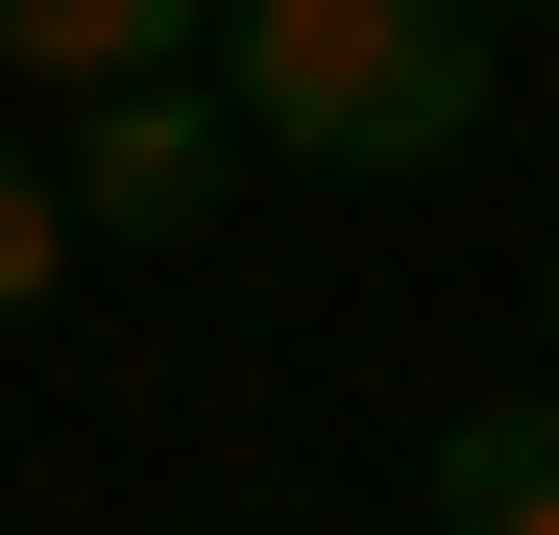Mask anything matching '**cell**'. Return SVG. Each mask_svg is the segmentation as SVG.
Wrapping results in <instances>:
<instances>
[{
	"instance_id": "1",
	"label": "cell",
	"mask_w": 559,
	"mask_h": 535,
	"mask_svg": "<svg viewBox=\"0 0 559 535\" xmlns=\"http://www.w3.org/2000/svg\"><path fill=\"white\" fill-rule=\"evenodd\" d=\"M219 98L267 170L414 195L487 146V0H219Z\"/></svg>"
},
{
	"instance_id": "2",
	"label": "cell",
	"mask_w": 559,
	"mask_h": 535,
	"mask_svg": "<svg viewBox=\"0 0 559 535\" xmlns=\"http://www.w3.org/2000/svg\"><path fill=\"white\" fill-rule=\"evenodd\" d=\"M73 243H219L243 195V98H219V49H170V73H73Z\"/></svg>"
},
{
	"instance_id": "3",
	"label": "cell",
	"mask_w": 559,
	"mask_h": 535,
	"mask_svg": "<svg viewBox=\"0 0 559 535\" xmlns=\"http://www.w3.org/2000/svg\"><path fill=\"white\" fill-rule=\"evenodd\" d=\"M414 511H438V535H559V390L438 414V438H414Z\"/></svg>"
},
{
	"instance_id": "4",
	"label": "cell",
	"mask_w": 559,
	"mask_h": 535,
	"mask_svg": "<svg viewBox=\"0 0 559 535\" xmlns=\"http://www.w3.org/2000/svg\"><path fill=\"white\" fill-rule=\"evenodd\" d=\"M170 49H219V0H0V73H170Z\"/></svg>"
},
{
	"instance_id": "5",
	"label": "cell",
	"mask_w": 559,
	"mask_h": 535,
	"mask_svg": "<svg viewBox=\"0 0 559 535\" xmlns=\"http://www.w3.org/2000/svg\"><path fill=\"white\" fill-rule=\"evenodd\" d=\"M49 293H73V170H49V146H0V341H25Z\"/></svg>"
},
{
	"instance_id": "6",
	"label": "cell",
	"mask_w": 559,
	"mask_h": 535,
	"mask_svg": "<svg viewBox=\"0 0 559 535\" xmlns=\"http://www.w3.org/2000/svg\"><path fill=\"white\" fill-rule=\"evenodd\" d=\"M535 341H559V219H535Z\"/></svg>"
}]
</instances>
